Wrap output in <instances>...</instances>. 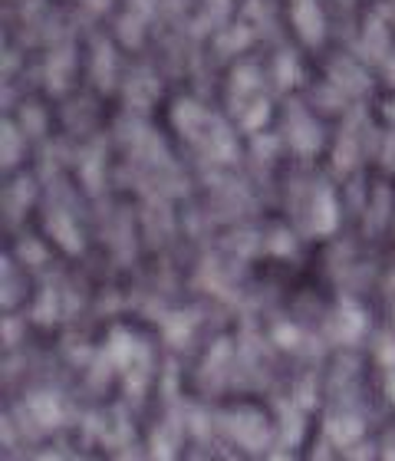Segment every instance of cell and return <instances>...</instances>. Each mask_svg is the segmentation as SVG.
Instances as JSON below:
<instances>
[{"label":"cell","mask_w":395,"mask_h":461,"mask_svg":"<svg viewBox=\"0 0 395 461\" xmlns=\"http://www.w3.org/2000/svg\"><path fill=\"white\" fill-rule=\"evenodd\" d=\"M293 17H297L300 37L307 40V43H319L323 40V10L317 7V0H300Z\"/></svg>","instance_id":"1"}]
</instances>
